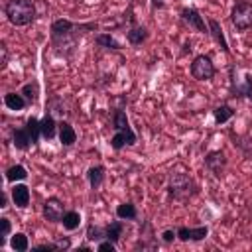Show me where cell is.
I'll list each match as a JSON object with an SVG mask.
<instances>
[{"label": "cell", "mask_w": 252, "mask_h": 252, "mask_svg": "<svg viewBox=\"0 0 252 252\" xmlns=\"http://www.w3.org/2000/svg\"><path fill=\"white\" fill-rule=\"evenodd\" d=\"M230 24L238 32L252 28V2L250 0H236L230 12Z\"/></svg>", "instance_id": "4"}, {"label": "cell", "mask_w": 252, "mask_h": 252, "mask_svg": "<svg viewBox=\"0 0 252 252\" xmlns=\"http://www.w3.org/2000/svg\"><path fill=\"white\" fill-rule=\"evenodd\" d=\"M175 236H177V230H171V228H167V230L161 232V240L163 242H173Z\"/></svg>", "instance_id": "33"}, {"label": "cell", "mask_w": 252, "mask_h": 252, "mask_svg": "<svg viewBox=\"0 0 252 252\" xmlns=\"http://www.w3.org/2000/svg\"><path fill=\"white\" fill-rule=\"evenodd\" d=\"M209 228L207 226H197V228H187V226H179L177 228V238L183 242H199L203 238H207Z\"/></svg>", "instance_id": "10"}, {"label": "cell", "mask_w": 252, "mask_h": 252, "mask_svg": "<svg viewBox=\"0 0 252 252\" xmlns=\"http://www.w3.org/2000/svg\"><path fill=\"white\" fill-rule=\"evenodd\" d=\"M209 33L213 35V39L220 45V49L224 51V53H228V43H226V37H224V33H222V28H220V24L215 20V18H211L209 20Z\"/></svg>", "instance_id": "16"}, {"label": "cell", "mask_w": 252, "mask_h": 252, "mask_svg": "<svg viewBox=\"0 0 252 252\" xmlns=\"http://www.w3.org/2000/svg\"><path fill=\"white\" fill-rule=\"evenodd\" d=\"M26 128H28V132H30L33 144H37V140L41 138V126H39V120H37L35 116H30L28 122H26Z\"/></svg>", "instance_id": "28"}, {"label": "cell", "mask_w": 252, "mask_h": 252, "mask_svg": "<svg viewBox=\"0 0 252 252\" xmlns=\"http://www.w3.org/2000/svg\"><path fill=\"white\" fill-rule=\"evenodd\" d=\"M65 213H67V211H65V205H63V201H59L57 197H49V199L43 203V217H45V220H49V222H61V219H63Z\"/></svg>", "instance_id": "7"}, {"label": "cell", "mask_w": 252, "mask_h": 252, "mask_svg": "<svg viewBox=\"0 0 252 252\" xmlns=\"http://www.w3.org/2000/svg\"><path fill=\"white\" fill-rule=\"evenodd\" d=\"M4 104L10 110H24L28 106V100L24 98L22 93H6L4 94Z\"/></svg>", "instance_id": "18"}, {"label": "cell", "mask_w": 252, "mask_h": 252, "mask_svg": "<svg viewBox=\"0 0 252 252\" xmlns=\"http://www.w3.org/2000/svg\"><path fill=\"white\" fill-rule=\"evenodd\" d=\"M130 128H132V126H130V120H128L126 112L120 110V108H116V110L112 112V130L118 132V130H130Z\"/></svg>", "instance_id": "22"}, {"label": "cell", "mask_w": 252, "mask_h": 252, "mask_svg": "<svg viewBox=\"0 0 252 252\" xmlns=\"http://www.w3.org/2000/svg\"><path fill=\"white\" fill-rule=\"evenodd\" d=\"M205 165H207L217 177H220L222 171H224V167H226V156H224L220 150L209 152V154L205 156Z\"/></svg>", "instance_id": "9"}, {"label": "cell", "mask_w": 252, "mask_h": 252, "mask_svg": "<svg viewBox=\"0 0 252 252\" xmlns=\"http://www.w3.org/2000/svg\"><path fill=\"white\" fill-rule=\"evenodd\" d=\"M26 177H28V171H26V167L20 165V163H16V165H12V167L6 169V179H8L10 183H14V181H24Z\"/></svg>", "instance_id": "25"}, {"label": "cell", "mask_w": 252, "mask_h": 252, "mask_svg": "<svg viewBox=\"0 0 252 252\" xmlns=\"http://www.w3.org/2000/svg\"><path fill=\"white\" fill-rule=\"evenodd\" d=\"M122 230H124V222H122V219L120 220H112L110 224H106L104 226V238H108L110 242H118L120 240V236H122Z\"/></svg>", "instance_id": "20"}, {"label": "cell", "mask_w": 252, "mask_h": 252, "mask_svg": "<svg viewBox=\"0 0 252 252\" xmlns=\"http://www.w3.org/2000/svg\"><path fill=\"white\" fill-rule=\"evenodd\" d=\"M116 217L118 219H122V220H134L136 217H138V209H136V205L134 203H120L118 207H116Z\"/></svg>", "instance_id": "21"}, {"label": "cell", "mask_w": 252, "mask_h": 252, "mask_svg": "<svg viewBox=\"0 0 252 252\" xmlns=\"http://www.w3.org/2000/svg\"><path fill=\"white\" fill-rule=\"evenodd\" d=\"M6 203H8V195H6V193H2V201H0V207H2V209H4V207H8Z\"/></svg>", "instance_id": "38"}, {"label": "cell", "mask_w": 252, "mask_h": 252, "mask_svg": "<svg viewBox=\"0 0 252 252\" xmlns=\"http://www.w3.org/2000/svg\"><path fill=\"white\" fill-rule=\"evenodd\" d=\"M136 132L130 128V130H118L114 132V136L110 138V146L114 150H122L124 146H134L136 144Z\"/></svg>", "instance_id": "11"}, {"label": "cell", "mask_w": 252, "mask_h": 252, "mask_svg": "<svg viewBox=\"0 0 252 252\" xmlns=\"http://www.w3.org/2000/svg\"><path fill=\"white\" fill-rule=\"evenodd\" d=\"M12 144H14L18 150H28V148L33 144V140H32V136H30V132H28L26 126H24V128H16V130L12 132Z\"/></svg>", "instance_id": "15"}, {"label": "cell", "mask_w": 252, "mask_h": 252, "mask_svg": "<svg viewBox=\"0 0 252 252\" xmlns=\"http://www.w3.org/2000/svg\"><path fill=\"white\" fill-rule=\"evenodd\" d=\"M230 93L232 96H246L252 100V75L230 67Z\"/></svg>", "instance_id": "5"}, {"label": "cell", "mask_w": 252, "mask_h": 252, "mask_svg": "<svg viewBox=\"0 0 252 252\" xmlns=\"http://www.w3.org/2000/svg\"><path fill=\"white\" fill-rule=\"evenodd\" d=\"M106 169L102 167V165H93V167H89V171H87V179H89V183H91V187L93 189H98L100 185H102V181H104V173Z\"/></svg>", "instance_id": "19"}, {"label": "cell", "mask_w": 252, "mask_h": 252, "mask_svg": "<svg viewBox=\"0 0 252 252\" xmlns=\"http://www.w3.org/2000/svg\"><path fill=\"white\" fill-rule=\"evenodd\" d=\"M10 230H12L10 219L2 217V219H0V246H4V244H6V238L10 236Z\"/></svg>", "instance_id": "30"}, {"label": "cell", "mask_w": 252, "mask_h": 252, "mask_svg": "<svg viewBox=\"0 0 252 252\" xmlns=\"http://www.w3.org/2000/svg\"><path fill=\"white\" fill-rule=\"evenodd\" d=\"M215 65L209 55H197L191 63V75L197 81H211L215 77Z\"/></svg>", "instance_id": "6"}, {"label": "cell", "mask_w": 252, "mask_h": 252, "mask_svg": "<svg viewBox=\"0 0 252 252\" xmlns=\"http://www.w3.org/2000/svg\"><path fill=\"white\" fill-rule=\"evenodd\" d=\"M10 246H12V250H16V252H26V250L30 248L28 236H26L24 232H16V234H12V238H10Z\"/></svg>", "instance_id": "27"}, {"label": "cell", "mask_w": 252, "mask_h": 252, "mask_svg": "<svg viewBox=\"0 0 252 252\" xmlns=\"http://www.w3.org/2000/svg\"><path fill=\"white\" fill-rule=\"evenodd\" d=\"M4 14L12 26H28L35 18V6L32 0H8L4 6Z\"/></svg>", "instance_id": "2"}, {"label": "cell", "mask_w": 252, "mask_h": 252, "mask_svg": "<svg viewBox=\"0 0 252 252\" xmlns=\"http://www.w3.org/2000/svg\"><path fill=\"white\" fill-rule=\"evenodd\" d=\"M181 20H183L189 28H193V30H197V32H201V33H209V30H207V26H205V20H203V16L199 14V10H195V8H183V10H181Z\"/></svg>", "instance_id": "8"}, {"label": "cell", "mask_w": 252, "mask_h": 252, "mask_svg": "<svg viewBox=\"0 0 252 252\" xmlns=\"http://www.w3.org/2000/svg\"><path fill=\"white\" fill-rule=\"evenodd\" d=\"M114 248H116V244L110 242L108 238H104V240H100V242L96 244V250H98V252H114Z\"/></svg>", "instance_id": "32"}, {"label": "cell", "mask_w": 252, "mask_h": 252, "mask_svg": "<svg viewBox=\"0 0 252 252\" xmlns=\"http://www.w3.org/2000/svg\"><path fill=\"white\" fill-rule=\"evenodd\" d=\"M30 187L28 185H24V183H16L14 187H12V201H14V205L16 207H20V209H24V207H28L30 205Z\"/></svg>", "instance_id": "13"}, {"label": "cell", "mask_w": 252, "mask_h": 252, "mask_svg": "<svg viewBox=\"0 0 252 252\" xmlns=\"http://www.w3.org/2000/svg\"><path fill=\"white\" fill-rule=\"evenodd\" d=\"M0 53H2L0 65H2V67H6V63H8V47H6V43H4V41L0 43Z\"/></svg>", "instance_id": "35"}, {"label": "cell", "mask_w": 252, "mask_h": 252, "mask_svg": "<svg viewBox=\"0 0 252 252\" xmlns=\"http://www.w3.org/2000/svg\"><path fill=\"white\" fill-rule=\"evenodd\" d=\"M57 134H59L61 146H73V144L77 142V132H75V128H73L67 120H61V122H59Z\"/></svg>", "instance_id": "12"}, {"label": "cell", "mask_w": 252, "mask_h": 252, "mask_svg": "<svg viewBox=\"0 0 252 252\" xmlns=\"http://www.w3.org/2000/svg\"><path fill=\"white\" fill-rule=\"evenodd\" d=\"M77 30H96V24H73L69 20H55L51 24V41L57 47H65L69 43H75V32Z\"/></svg>", "instance_id": "1"}, {"label": "cell", "mask_w": 252, "mask_h": 252, "mask_svg": "<svg viewBox=\"0 0 252 252\" xmlns=\"http://www.w3.org/2000/svg\"><path fill=\"white\" fill-rule=\"evenodd\" d=\"M167 191L173 199L187 201L189 197H193L197 193V185L187 173H171L169 183H167Z\"/></svg>", "instance_id": "3"}, {"label": "cell", "mask_w": 252, "mask_h": 252, "mask_svg": "<svg viewBox=\"0 0 252 252\" xmlns=\"http://www.w3.org/2000/svg\"><path fill=\"white\" fill-rule=\"evenodd\" d=\"M148 35H150L148 28H146V26H138V24H132L130 30L126 32V37H128V41H130L132 45H140V43H144V41L148 39Z\"/></svg>", "instance_id": "14"}, {"label": "cell", "mask_w": 252, "mask_h": 252, "mask_svg": "<svg viewBox=\"0 0 252 252\" xmlns=\"http://www.w3.org/2000/svg\"><path fill=\"white\" fill-rule=\"evenodd\" d=\"M87 238H89V240H96V242H100V240L104 238V228L94 226V224H89V226H87Z\"/></svg>", "instance_id": "31"}, {"label": "cell", "mask_w": 252, "mask_h": 252, "mask_svg": "<svg viewBox=\"0 0 252 252\" xmlns=\"http://www.w3.org/2000/svg\"><path fill=\"white\" fill-rule=\"evenodd\" d=\"M213 116H215V122H217V124H224V122H228V120L234 116V110H232V106H228V104H220V106H217V108L213 110Z\"/></svg>", "instance_id": "23"}, {"label": "cell", "mask_w": 252, "mask_h": 252, "mask_svg": "<svg viewBox=\"0 0 252 252\" xmlns=\"http://www.w3.org/2000/svg\"><path fill=\"white\" fill-rule=\"evenodd\" d=\"M33 252H49V250H57V244H39L32 248Z\"/></svg>", "instance_id": "34"}, {"label": "cell", "mask_w": 252, "mask_h": 252, "mask_svg": "<svg viewBox=\"0 0 252 252\" xmlns=\"http://www.w3.org/2000/svg\"><path fill=\"white\" fill-rule=\"evenodd\" d=\"M39 126H41V138H45V140H51V138H55V134H57V122H55V118L51 116V114H45L41 120H39Z\"/></svg>", "instance_id": "17"}, {"label": "cell", "mask_w": 252, "mask_h": 252, "mask_svg": "<svg viewBox=\"0 0 252 252\" xmlns=\"http://www.w3.org/2000/svg\"><path fill=\"white\" fill-rule=\"evenodd\" d=\"M20 93L24 94V98L28 100V104L35 102V98H37V93H39V89H37V83H26V85L22 87V91H20Z\"/></svg>", "instance_id": "29"}, {"label": "cell", "mask_w": 252, "mask_h": 252, "mask_svg": "<svg viewBox=\"0 0 252 252\" xmlns=\"http://www.w3.org/2000/svg\"><path fill=\"white\" fill-rule=\"evenodd\" d=\"M55 244H57V250H67V248L71 246V242H69V238H59V240H57Z\"/></svg>", "instance_id": "36"}, {"label": "cell", "mask_w": 252, "mask_h": 252, "mask_svg": "<svg viewBox=\"0 0 252 252\" xmlns=\"http://www.w3.org/2000/svg\"><path fill=\"white\" fill-rule=\"evenodd\" d=\"M152 6L154 8H163L165 6V0H152Z\"/></svg>", "instance_id": "37"}, {"label": "cell", "mask_w": 252, "mask_h": 252, "mask_svg": "<svg viewBox=\"0 0 252 252\" xmlns=\"http://www.w3.org/2000/svg\"><path fill=\"white\" fill-rule=\"evenodd\" d=\"M94 43L98 47H104V49H122V45L110 33H98V35H94Z\"/></svg>", "instance_id": "24"}, {"label": "cell", "mask_w": 252, "mask_h": 252, "mask_svg": "<svg viewBox=\"0 0 252 252\" xmlns=\"http://www.w3.org/2000/svg\"><path fill=\"white\" fill-rule=\"evenodd\" d=\"M61 222H63V228L65 230H75L81 224V215L77 211H67L63 215V219H61Z\"/></svg>", "instance_id": "26"}]
</instances>
